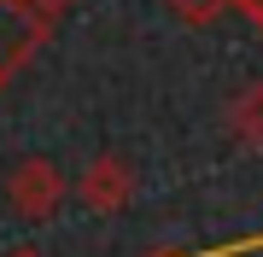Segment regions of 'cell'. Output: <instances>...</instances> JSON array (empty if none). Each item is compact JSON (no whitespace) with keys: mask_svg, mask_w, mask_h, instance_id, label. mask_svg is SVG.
Segmentation results:
<instances>
[{"mask_svg":"<svg viewBox=\"0 0 263 257\" xmlns=\"http://www.w3.org/2000/svg\"><path fill=\"white\" fill-rule=\"evenodd\" d=\"M65 170H59L53 158H18L6 170V205L18 210L29 222H47L59 205H65Z\"/></svg>","mask_w":263,"mask_h":257,"instance_id":"cell-1","label":"cell"},{"mask_svg":"<svg viewBox=\"0 0 263 257\" xmlns=\"http://www.w3.org/2000/svg\"><path fill=\"white\" fill-rule=\"evenodd\" d=\"M76 199L94 210V216H117V210L135 199V164L117 158V152H100L82 175H76Z\"/></svg>","mask_w":263,"mask_h":257,"instance_id":"cell-2","label":"cell"},{"mask_svg":"<svg viewBox=\"0 0 263 257\" xmlns=\"http://www.w3.org/2000/svg\"><path fill=\"white\" fill-rule=\"evenodd\" d=\"M222 129H228V141H234V146L263 152V82H246L240 94L222 105Z\"/></svg>","mask_w":263,"mask_h":257,"instance_id":"cell-3","label":"cell"},{"mask_svg":"<svg viewBox=\"0 0 263 257\" xmlns=\"http://www.w3.org/2000/svg\"><path fill=\"white\" fill-rule=\"evenodd\" d=\"M41 29H47V24H35L29 12L12 6V0H0V82H6L12 70H18V58L41 41Z\"/></svg>","mask_w":263,"mask_h":257,"instance_id":"cell-4","label":"cell"},{"mask_svg":"<svg viewBox=\"0 0 263 257\" xmlns=\"http://www.w3.org/2000/svg\"><path fill=\"white\" fill-rule=\"evenodd\" d=\"M164 6L176 12L181 24H193V29H205V24H216V18H222V12L234 6V0H164Z\"/></svg>","mask_w":263,"mask_h":257,"instance_id":"cell-5","label":"cell"},{"mask_svg":"<svg viewBox=\"0 0 263 257\" xmlns=\"http://www.w3.org/2000/svg\"><path fill=\"white\" fill-rule=\"evenodd\" d=\"M12 6H18V12H29V18H35V24H47L53 12L65 6V0H12Z\"/></svg>","mask_w":263,"mask_h":257,"instance_id":"cell-6","label":"cell"},{"mask_svg":"<svg viewBox=\"0 0 263 257\" xmlns=\"http://www.w3.org/2000/svg\"><path fill=\"white\" fill-rule=\"evenodd\" d=\"M234 6H240V12H246V18H252V24L263 29V0H234Z\"/></svg>","mask_w":263,"mask_h":257,"instance_id":"cell-7","label":"cell"},{"mask_svg":"<svg viewBox=\"0 0 263 257\" xmlns=\"http://www.w3.org/2000/svg\"><path fill=\"white\" fill-rule=\"evenodd\" d=\"M18 257H35V251H18Z\"/></svg>","mask_w":263,"mask_h":257,"instance_id":"cell-8","label":"cell"}]
</instances>
